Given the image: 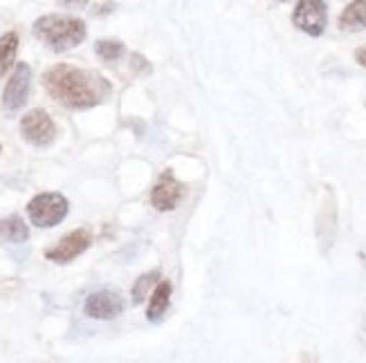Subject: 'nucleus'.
Returning a JSON list of instances; mask_svg holds the SVG:
<instances>
[{
  "instance_id": "nucleus-1",
  "label": "nucleus",
  "mask_w": 366,
  "mask_h": 363,
  "mask_svg": "<svg viewBox=\"0 0 366 363\" xmlns=\"http://www.w3.org/2000/svg\"><path fill=\"white\" fill-rule=\"evenodd\" d=\"M43 86L56 103L72 110L94 108L113 94V86H110L106 76L74 68L70 63L52 66L43 74Z\"/></svg>"
},
{
  "instance_id": "nucleus-2",
  "label": "nucleus",
  "mask_w": 366,
  "mask_h": 363,
  "mask_svg": "<svg viewBox=\"0 0 366 363\" xmlns=\"http://www.w3.org/2000/svg\"><path fill=\"white\" fill-rule=\"evenodd\" d=\"M34 36L43 41L52 52H70L76 45L86 41V23L76 16H59V14H47L36 19Z\"/></svg>"
},
{
  "instance_id": "nucleus-3",
  "label": "nucleus",
  "mask_w": 366,
  "mask_h": 363,
  "mask_svg": "<svg viewBox=\"0 0 366 363\" xmlns=\"http://www.w3.org/2000/svg\"><path fill=\"white\" fill-rule=\"evenodd\" d=\"M70 211V202L61 193H39L27 204L29 223L39 229H50L66 220Z\"/></svg>"
},
{
  "instance_id": "nucleus-4",
  "label": "nucleus",
  "mask_w": 366,
  "mask_h": 363,
  "mask_svg": "<svg viewBox=\"0 0 366 363\" xmlns=\"http://www.w3.org/2000/svg\"><path fill=\"white\" fill-rule=\"evenodd\" d=\"M21 135L29 144L45 148L56 139V123L43 108H34L21 119Z\"/></svg>"
},
{
  "instance_id": "nucleus-5",
  "label": "nucleus",
  "mask_w": 366,
  "mask_h": 363,
  "mask_svg": "<svg viewBox=\"0 0 366 363\" xmlns=\"http://www.w3.org/2000/svg\"><path fill=\"white\" fill-rule=\"evenodd\" d=\"M292 23L308 36H322L328 23V7L324 0H299L292 11Z\"/></svg>"
},
{
  "instance_id": "nucleus-6",
  "label": "nucleus",
  "mask_w": 366,
  "mask_h": 363,
  "mask_svg": "<svg viewBox=\"0 0 366 363\" xmlns=\"http://www.w3.org/2000/svg\"><path fill=\"white\" fill-rule=\"evenodd\" d=\"M29 86H31V68L27 63H19L3 90V110L7 115L19 113V110L27 103Z\"/></svg>"
},
{
  "instance_id": "nucleus-7",
  "label": "nucleus",
  "mask_w": 366,
  "mask_h": 363,
  "mask_svg": "<svg viewBox=\"0 0 366 363\" xmlns=\"http://www.w3.org/2000/svg\"><path fill=\"white\" fill-rule=\"evenodd\" d=\"M90 245H92V233L88 229H76L68 235H63L52 249H47L45 258L56 265H68L81 256L84 251H88Z\"/></svg>"
},
{
  "instance_id": "nucleus-8",
  "label": "nucleus",
  "mask_w": 366,
  "mask_h": 363,
  "mask_svg": "<svg viewBox=\"0 0 366 363\" xmlns=\"http://www.w3.org/2000/svg\"><path fill=\"white\" fill-rule=\"evenodd\" d=\"M124 307H126V303H124V298H122L119 292L99 290V292H92L86 298L84 314L90 319H97V321H113L124 312Z\"/></svg>"
},
{
  "instance_id": "nucleus-9",
  "label": "nucleus",
  "mask_w": 366,
  "mask_h": 363,
  "mask_svg": "<svg viewBox=\"0 0 366 363\" xmlns=\"http://www.w3.org/2000/svg\"><path fill=\"white\" fill-rule=\"evenodd\" d=\"M184 195V186L171 175V170L162 173L151 191V204L157 211H173Z\"/></svg>"
},
{
  "instance_id": "nucleus-10",
  "label": "nucleus",
  "mask_w": 366,
  "mask_h": 363,
  "mask_svg": "<svg viewBox=\"0 0 366 363\" xmlns=\"http://www.w3.org/2000/svg\"><path fill=\"white\" fill-rule=\"evenodd\" d=\"M171 282L169 280H160L157 285L153 287V294H151V301H149V310H147V319L151 323H157V321H162L164 317V312L169 310L171 305Z\"/></svg>"
},
{
  "instance_id": "nucleus-11",
  "label": "nucleus",
  "mask_w": 366,
  "mask_h": 363,
  "mask_svg": "<svg viewBox=\"0 0 366 363\" xmlns=\"http://www.w3.org/2000/svg\"><path fill=\"white\" fill-rule=\"evenodd\" d=\"M340 27L346 31H357L366 27V0H355L340 16Z\"/></svg>"
},
{
  "instance_id": "nucleus-12",
  "label": "nucleus",
  "mask_w": 366,
  "mask_h": 363,
  "mask_svg": "<svg viewBox=\"0 0 366 363\" xmlns=\"http://www.w3.org/2000/svg\"><path fill=\"white\" fill-rule=\"evenodd\" d=\"M16 52H19V34L16 31H7V34L0 36V78L14 66Z\"/></svg>"
},
{
  "instance_id": "nucleus-13",
  "label": "nucleus",
  "mask_w": 366,
  "mask_h": 363,
  "mask_svg": "<svg viewBox=\"0 0 366 363\" xmlns=\"http://www.w3.org/2000/svg\"><path fill=\"white\" fill-rule=\"evenodd\" d=\"M157 280H160V270L147 272V274H142V276L135 280V285H133V290H131L133 305H139V303H144V301H147L149 292L157 285Z\"/></svg>"
},
{
  "instance_id": "nucleus-14",
  "label": "nucleus",
  "mask_w": 366,
  "mask_h": 363,
  "mask_svg": "<svg viewBox=\"0 0 366 363\" xmlns=\"http://www.w3.org/2000/svg\"><path fill=\"white\" fill-rule=\"evenodd\" d=\"M3 231H5V238L9 240V242H25L27 238H29V229H27V225H25V220L21 218V215H11V218H7L5 223H3Z\"/></svg>"
},
{
  "instance_id": "nucleus-15",
  "label": "nucleus",
  "mask_w": 366,
  "mask_h": 363,
  "mask_svg": "<svg viewBox=\"0 0 366 363\" xmlns=\"http://www.w3.org/2000/svg\"><path fill=\"white\" fill-rule=\"evenodd\" d=\"M94 52L97 56L106 63H113L117 58L124 56V43L122 41H115V39H104V41H97L94 43Z\"/></svg>"
},
{
  "instance_id": "nucleus-16",
  "label": "nucleus",
  "mask_w": 366,
  "mask_h": 363,
  "mask_svg": "<svg viewBox=\"0 0 366 363\" xmlns=\"http://www.w3.org/2000/svg\"><path fill=\"white\" fill-rule=\"evenodd\" d=\"M59 3L63 7H68V9H81V7L88 5V0H59Z\"/></svg>"
},
{
  "instance_id": "nucleus-17",
  "label": "nucleus",
  "mask_w": 366,
  "mask_h": 363,
  "mask_svg": "<svg viewBox=\"0 0 366 363\" xmlns=\"http://www.w3.org/2000/svg\"><path fill=\"white\" fill-rule=\"evenodd\" d=\"M133 66H135V70H144V72H151V68H149V63L142 58L139 54H133Z\"/></svg>"
},
{
  "instance_id": "nucleus-18",
  "label": "nucleus",
  "mask_w": 366,
  "mask_h": 363,
  "mask_svg": "<svg viewBox=\"0 0 366 363\" xmlns=\"http://www.w3.org/2000/svg\"><path fill=\"white\" fill-rule=\"evenodd\" d=\"M113 9H115V3H106L104 7H97V9H94V16H106V14H110Z\"/></svg>"
},
{
  "instance_id": "nucleus-19",
  "label": "nucleus",
  "mask_w": 366,
  "mask_h": 363,
  "mask_svg": "<svg viewBox=\"0 0 366 363\" xmlns=\"http://www.w3.org/2000/svg\"><path fill=\"white\" fill-rule=\"evenodd\" d=\"M355 61L360 63L362 68H366V45H364V47H360V50L355 52Z\"/></svg>"
},
{
  "instance_id": "nucleus-20",
  "label": "nucleus",
  "mask_w": 366,
  "mask_h": 363,
  "mask_svg": "<svg viewBox=\"0 0 366 363\" xmlns=\"http://www.w3.org/2000/svg\"><path fill=\"white\" fill-rule=\"evenodd\" d=\"M0 153H3V146H0Z\"/></svg>"
}]
</instances>
